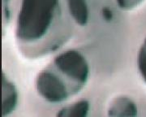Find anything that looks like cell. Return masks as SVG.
<instances>
[{"instance_id": "cell-1", "label": "cell", "mask_w": 146, "mask_h": 117, "mask_svg": "<svg viewBox=\"0 0 146 117\" xmlns=\"http://www.w3.org/2000/svg\"><path fill=\"white\" fill-rule=\"evenodd\" d=\"M66 0H21L15 35L21 53L29 58L54 53L76 28Z\"/></svg>"}, {"instance_id": "cell-2", "label": "cell", "mask_w": 146, "mask_h": 117, "mask_svg": "<svg viewBox=\"0 0 146 117\" xmlns=\"http://www.w3.org/2000/svg\"><path fill=\"white\" fill-rule=\"evenodd\" d=\"M89 75L85 56L77 50H68L58 54L37 75L36 91L49 102H62L83 90Z\"/></svg>"}, {"instance_id": "cell-3", "label": "cell", "mask_w": 146, "mask_h": 117, "mask_svg": "<svg viewBox=\"0 0 146 117\" xmlns=\"http://www.w3.org/2000/svg\"><path fill=\"white\" fill-rule=\"evenodd\" d=\"M136 102L126 96L115 98L110 104L107 115L109 117H137Z\"/></svg>"}, {"instance_id": "cell-4", "label": "cell", "mask_w": 146, "mask_h": 117, "mask_svg": "<svg viewBox=\"0 0 146 117\" xmlns=\"http://www.w3.org/2000/svg\"><path fill=\"white\" fill-rule=\"evenodd\" d=\"M3 117L14 112L19 100V93L16 85L3 72Z\"/></svg>"}, {"instance_id": "cell-5", "label": "cell", "mask_w": 146, "mask_h": 117, "mask_svg": "<svg viewBox=\"0 0 146 117\" xmlns=\"http://www.w3.org/2000/svg\"><path fill=\"white\" fill-rule=\"evenodd\" d=\"M68 11L77 27H84L89 21L90 11L87 0H66Z\"/></svg>"}, {"instance_id": "cell-6", "label": "cell", "mask_w": 146, "mask_h": 117, "mask_svg": "<svg viewBox=\"0 0 146 117\" xmlns=\"http://www.w3.org/2000/svg\"><path fill=\"white\" fill-rule=\"evenodd\" d=\"M90 104L87 100H80L72 105L63 106L58 112L56 117H88Z\"/></svg>"}, {"instance_id": "cell-7", "label": "cell", "mask_w": 146, "mask_h": 117, "mask_svg": "<svg viewBox=\"0 0 146 117\" xmlns=\"http://www.w3.org/2000/svg\"><path fill=\"white\" fill-rule=\"evenodd\" d=\"M137 68L141 78L146 83V37L137 54Z\"/></svg>"}, {"instance_id": "cell-8", "label": "cell", "mask_w": 146, "mask_h": 117, "mask_svg": "<svg viewBox=\"0 0 146 117\" xmlns=\"http://www.w3.org/2000/svg\"><path fill=\"white\" fill-rule=\"evenodd\" d=\"M117 7L123 11H131L141 6L145 0H115Z\"/></svg>"}, {"instance_id": "cell-9", "label": "cell", "mask_w": 146, "mask_h": 117, "mask_svg": "<svg viewBox=\"0 0 146 117\" xmlns=\"http://www.w3.org/2000/svg\"><path fill=\"white\" fill-rule=\"evenodd\" d=\"M7 2V4L5 6H3V15L5 16L4 19L8 20L9 16H10V7H9V3L11 2V0H3V3H5Z\"/></svg>"}]
</instances>
